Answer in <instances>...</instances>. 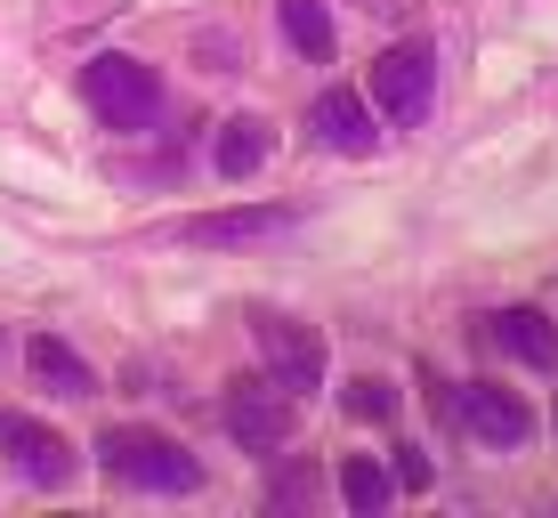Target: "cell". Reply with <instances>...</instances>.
<instances>
[{"label": "cell", "instance_id": "6da1fadb", "mask_svg": "<svg viewBox=\"0 0 558 518\" xmlns=\"http://www.w3.org/2000/svg\"><path fill=\"white\" fill-rule=\"evenodd\" d=\"M98 462L113 486H146V494H195L203 486V462L179 446V437H162V430H106L98 437Z\"/></svg>", "mask_w": 558, "mask_h": 518}, {"label": "cell", "instance_id": "7a4b0ae2", "mask_svg": "<svg viewBox=\"0 0 558 518\" xmlns=\"http://www.w3.org/2000/svg\"><path fill=\"white\" fill-rule=\"evenodd\" d=\"M82 98L106 130H154L162 122V73H154L146 57H89Z\"/></svg>", "mask_w": 558, "mask_h": 518}, {"label": "cell", "instance_id": "3957f363", "mask_svg": "<svg viewBox=\"0 0 558 518\" xmlns=\"http://www.w3.org/2000/svg\"><path fill=\"white\" fill-rule=\"evenodd\" d=\"M429 98H437V57L421 41H397L373 57V106L389 113L397 130H421L429 122Z\"/></svg>", "mask_w": 558, "mask_h": 518}, {"label": "cell", "instance_id": "277c9868", "mask_svg": "<svg viewBox=\"0 0 558 518\" xmlns=\"http://www.w3.org/2000/svg\"><path fill=\"white\" fill-rule=\"evenodd\" d=\"M259 324V357H267V381L283 397H307L324 381V333L316 324H292V316H252Z\"/></svg>", "mask_w": 558, "mask_h": 518}, {"label": "cell", "instance_id": "5b68a950", "mask_svg": "<svg viewBox=\"0 0 558 518\" xmlns=\"http://www.w3.org/2000/svg\"><path fill=\"white\" fill-rule=\"evenodd\" d=\"M227 437H235L243 454H283L292 446V397H283L276 381H235V397H227Z\"/></svg>", "mask_w": 558, "mask_h": 518}, {"label": "cell", "instance_id": "8992f818", "mask_svg": "<svg viewBox=\"0 0 558 518\" xmlns=\"http://www.w3.org/2000/svg\"><path fill=\"white\" fill-rule=\"evenodd\" d=\"M453 413L470 421L486 446H526V437H534L526 397H518V389H494V381H461V389H453Z\"/></svg>", "mask_w": 558, "mask_h": 518}, {"label": "cell", "instance_id": "52a82bcc", "mask_svg": "<svg viewBox=\"0 0 558 518\" xmlns=\"http://www.w3.org/2000/svg\"><path fill=\"white\" fill-rule=\"evenodd\" d=\"M0 454H16V470L49 494L73 486V446L57 430H41V421H25V413H0Z\"/></svg>", "mask_w": 558, "mask_h": 518}, {"label": "cell", "instance_id": "ba28073f", "mask_svg": "<svg viewBox=\"0 0 558 518\" xmlns=\"http://www.w3.org/2000/svg\"><path fill=\"white\" fill-rule=\"evenodd\" d=\"M186 243H203V252H227V243H267V236H292V210L259 203V210H203V219L179 227Z\"/></svg>", "mask_w": 558, "mask_h": 518}, {"label": "cell", "instance_id": "9c48e42d", "mask_svg": "<svg viewBox=\"0 0 558 518\" xmlns=\"http://www.w3.org/2000/svg\"><path fill=\"white\" fill-rule=\"evenodd\" d=\"M486 340L494 349H510L518 364H534V373H550L558 364V324L543 309H502V316H486Z\"/></svg>", "mask_w": 558, "mask_h": 518}, {"label": "cell", "instance_id": "30bf717a", "mask_svg": "<svg viewBox=\"0 0 558 518\" xmlns=\"http://www.w3.org/2000/svg\"><path fill=\"white\" fill-rule=\"evenodd\" d=\"M307 122H316V138L332 146V155H373V106H364L356 89H324Z\"/></svg>", "mask_w": 558, "mask_h": 518}, {"label": "cell", "instance_id": "8fae6325", "mask_svg": "<svg viewBox=\"0 0 558 518\" xmlns=\"http://www.w3.org/2000/svg\"><path fill=\"white\" fill-rule=\"evenodd\" d=\"M25 357H33V381H41V389H57V397H98V373H89V364L73 357L57 333H33Z\"/></svg>", "mask_w": 558, "mask_h": 518}, {"label": "cell", "instance_id": "7c38bea8", "mask_svg": "<svg viewBox=\"0 0 558 518\" xmlns=\"http://www.w3.org/2000/svg\"><path fill=\"white\" fill-rule=\"evenodd\" d=\"M276 16H283V41H292L307 65H332L340 33H332V9H324V0H276Z\"/></svg>", "mask_w": 558, "mask_h": 518}, {"label": "cell", "instance_id": "4fadbf2b", "mask_svg": "<svg viewBox=\"0 0 558 518\" xmlns=\"http://www.w3.org/2000/svg\"><path fill=\"white\" fill-rule=\"evenodd\" d=\"M267 122L259 113H235V122H219V179H252V170L267 162Z\"/></svg>", "mask_w": 558, "mask_h": 518}, {"label": "cell", "instance_id": "5bb4252c", "mask_svg": "<svg viewBox=\"0 0 558 518\" xmlns=\"http://www.w3.org/2000/svg\"><path fill=\"white\" fill-rule=\"evenodd\" d=\"M389 494H397V478L380 470L373 454H349V462H340V503H349L356 518H373L380 503H389Z\"/></svg>", "mask_w": 558, "mask_h": 518}, {"label": "cell", "instance_id": "9a60e30c", "mask_svg": "<svg viewBox=\"0 0 558 518\" xmlns=\"http://www.w3.org/2000/svg\"><path fill=\"white\" fill-rule=\"evenodd\" d=\"M340 406H349L356 421H389V413H397V389H389L380 373H356L349 389H340Z\"/></svg>", "mask_w": 558, "mask_h": 518}, {"label": "cell", "instance_id": "2e32d148", "mask_svg": "<svg viewBox=\"0 0 558 518\" xmlns=\"http://www.w3.org/2000/svg\"><path fill=\"white\" fill-rule=\"evenodd\" d=\"M267 503H276V510H300V503H316V478H307V470H283L276 486H267Z\"/></svg>", "mask_w": 558, "mask_h": 518}, {"label": "cell", "instance_id": "e0dca14e", "mask_svg": "<svg viewBox=\"0 0 558 518\" xmlns=\"http://www.w3.org/2000/svg\"><path fill=\"white\" fill-rule=\"evenodd\" d=\"M397 486H405V494H421V486H429V462H421L413 446H397Z\"/></svg>", "mask_w": 558, "mask_h": 518}]
</instances>
